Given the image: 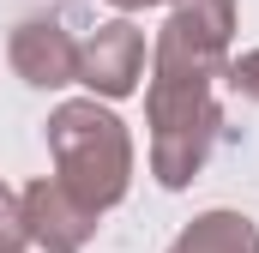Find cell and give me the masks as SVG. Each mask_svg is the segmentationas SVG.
<instances>
[{
	"label": "cell",
	"mask_w": 259,
	"mask_h": 253,
	"mask_svg": "<svg viewBox=\"0 0 259 253\" xmlns=\"http://www.w3.org/2000/svg\"><path fill=\"white\" fill-rule=\"evenodd\" d=\"M49 157H55V181L78 193L97 217L115 211L133 187V133L127 121L97 103V97H72L49 115Z\"/></svg>",
	"instance_id": "1"
},
{
	"label": "cell",
	"mask_w": 259,
	"mask_h": 253,
	"mask_svg": "<svg viewBox=\"0 0 259 253\" xmlns=\"http://www.w3.org/2000/svg\"><path fill=\"white\" fill-rule=\"evenodd\" d=\"M145 121H151V175L163 193H181L217 151L223 109L211 85L193 78H151L145 85Z\"/></svg>",
	"instance_id": "2"
},
{
	"label": "cell",
	"mask_w": 259,
	"mask_h": 253,
	"mask_svg": "<svg viewBox=\"0 0 259 253\" xmlns=\"http://www.w3.org/2000/svg\"><path fill=\"white\" fill-rule=\"evenodd\" d=\"M229 43H235V0H181L151 43V78L217 85L229 66Z\"/></svg>",
	"instance_id": "3"
},
{
	"label": "cell",
	"mask_w": 259,
	"mask_h": 253,
	"mask_svg": "<svg viewBox=\"0 0 259 253\" xmlns=\"http://www.w3.org/2000/svg\"><path fill=\"white\" fill-rule=\"evenodd\" d=\"M145 78V30L133 18H109L78 43V85L97 103H121Z\"/></svg>",
	"instance_id": "4"
},
{
	"label": "cell",
	"mask_w": 259,
	"mask_h": 253,
	"mask_svg": "<svg viewBox=\"0 0 259 253\" xmlns=\"http://www.w3.org/2000/svg\"><path fill=\"white\" fill-rule=\"evenodd\" d=\"M18 205H24V235H30V247H42V253H84L91 235H97V211H91L78 193H66L55 175L30 181V187L18 193Z\"/></svg>",
	"instance_id": "5"
},
{
	"label": "cell",
	"mask_w": 259,
	"mask_h": 253,
	"mask_svg": "<svg viewBox=\"0 0 259 253\" xmlns=\"http://www.w3.org/2000/svg\"><path fill=\"white\" fill-rule=\"evenodd\" d=\"M6 61L24 85L36 91H61V85H78V43L61 18H24L12 36H6Z\"/></svg>",
	"instance_id": "6"
},
{
	"label": "cell",
	"mask_w": 259,
	"mask_h": 253,
	"mask_svg": "<svg viewBox=\"0 0 259 253\" xmlns=\"http://www.w3.org/2000/svg\"><path fill=\"white\" fill-rule=\"evenodd\" d=\"M169 253H259V223L247 211H199L193 223L169 241Z\"/></svg>",
	"instance_id": "7"
},
{
	"label": "cell",
	"mask_w": 259,
	"mask_h": 253,
	"mask_svg": "<svg viewBox=\"0 0 259 253\" xmlns=\"http://www.w3.org/2000/svg\"><path fill=\"white\" fill-rule=\"evenodd\" d=\"M30 247V235H24V205H18V193L0 181V253H24Z\"/></svg>",
	"instance_id": "8"
},
{
	"label": "cell",
	"mask_w": 259,
	"mask_h": 253,
	"mask_svg": "<svg viewBox=\"0 0 259 253\" xmlns=\"http://www.w3.org/2000/svg\"><path fill=\"white\" fill-rule=\"evenodd\" d=\"M223 85H229L235 97L259 103V49H247V55H229V66H223Z\"/></svg>",
	"instance_id": "9"
},
{
	"label": "cell",
	"mask_w": 259,
	"mask_h": 253,
	"mask_svg": "<svg viewBox=\"0 0 259 253\" xmlns=\"http://www.w3.org/2000/svg\"><path fill=\"white\" fill-rule=\"evenodd\" d=\"M109 6H121V18H127V12H145V6H181V0H109Z\"/></svg>",
	"instance_id": "10"
}]
</instances>
